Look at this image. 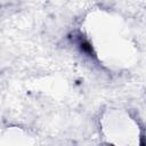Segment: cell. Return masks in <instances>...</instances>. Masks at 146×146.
Listing matches in <instances>:
<instances>
[{
	"instance_id": "obj_1",
	"label": "cell",
	"mask_w": 146,
	"mask_h": 146,
	"mask_svg": "<svg viewBox=\"0 0 146 146\" xmlns=\"http://www.w3.org/2000/svg\"><path fill=\"white\" fill-rule=\"evenodd\" d=\"M81 49H82V50H84L86 52H89V54L92 51V49H91V46H90L88 42H86V41L81 42Z\"/></svg>"
}]
</instances>
